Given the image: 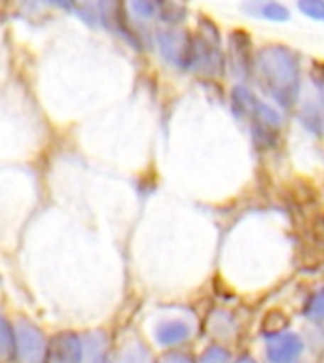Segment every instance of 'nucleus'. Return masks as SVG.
<instances>
[{
    "label": "nucleus",
    "instance_id": "2",
    "mask_svg": "<svg viewBox=\"0 0 324 363\" xmlns=\"http://www.w3.org/2000/svg\"><path fill=\"white\" fill-rule=\"evenodd\" d=\"M230 106L237 121L247 125L250 140L260 150L279 142L284 127V112L266 101L250 84H235L230 89Z\"/></svg>",
    "mask_w": 324,
    "mask_h": 363
},
{
    "label": "nucleus",
    "instance_id": "4",
    "mask_svg": "<svg viewBox=\"0 0 324 363\" xmlns=\"http://www.w3.org/2000/svg\"><path fill=\"white\" fill-rule=\"evenodd\" d=\"M224 51L227 74H232V78L239 84H250L256 55L252 36L244 28H233L224 40Z\"/></svg>",
    "mask_w": 324,
    "mask_h": 363
},
{
    "label": "nucleus",
    "instance_id": "12",
    "mask_svg": "<svg viewBox=\"0 0 324 363\" xmlns=\"http://www.w3.org/2000/svg\"><path fill=\"white\" fill-rule=\"evenodd\" d=\"M0 356L16 357V325L0 316Z\"/></svg>",
    "mask_w": 324,
    "mask_h": 363
},
{
    "label": "nucleus",
    "instance_id": "8",
    "mask_svg": "<svg viewBox=\"0 0 324 363\" xmlns=\"http://www.w3.org/2000/svg\"><path fill=\"white\" fill-rule=\"evenodd\" d=\"M239 11L254 21L284 25L292 19V10L283 0H241Z\"/></svg>",
    "mask_w": 324,
    "mask_h": 363
},
{
    "label": "nucleus",
    "instance_id": "7",
    "mask_svg": "<svg viewBox=\"0 0 324 363\" xmlns=\"http://www.w3.org/2000/svg\"><path fill=\"white\" fill-rule=\"evenodd\" d=\"M195 325L186 316H165L153 323L152 337L156 345L165 350H175L193 339Z\"/></svg>",
    "mask_w": 324,
    "mask_h": 363
},
{
    "label": "nucleus",
    "instance_id": "17",
    "mask_svg": "<svg viewBox=\"0 0 324 363\" xmlns=\"http://www.w3.org/2000/svg\"><path fill=\"white\" fill-rule=\"evenodd\" d=\"M53 6H61V8H67V6H72V0H45Z\"/></svg>",
    "mask_w": 324,
    "mask_h": 363
},
{
    "label": "nucleus",
    "instance_id": "10",
    "mask_svg": "<svg viewBox=\"0 0 324 363\" xmlns=\"http://www.w3.org/2000/svg\"><path fill=\"white\" fill-rule=\"evenodd\" d=\"M209 331L212 337H216V340H220L218 345H224L226 340L235 337V331H237L235 316L224 308H216L209 314Z\"/></svg>",
    "mask_w": 324,
    "mask_h": 363
},
{
    "label": "nucleus",
    "instance_id": "5",
    "mask_svg": "<svg viewBox=\"0 0 324 363\" xmlns=\"http://www.w3.org/2000/svg\"><path fill=\"white\" fill-rule=\"evenodd\" d=\"M48 346L44 331L36 323L19 320L16 323L17 363H48Z\"/></svg>",
    "mask_w": 324,
    "mask_h": 363
},
{
    "label": "nucleus",
    "instance_id": "1",
    "mask_svg": "<svg viewBox=\"0 0 324 363\" xmlns=\"http://www.w3.org/2000/svg\"><path fill=\"white\" fill-rule=\"evenodd\" d=\"M303 79V59L290 45L269 42L256 48L250 85L273 106L294 112Z\"/></svg>",
    "mask_w": 324,
    "mask_h": 363
},
{
    "label": "nucleus",
    "instance_id": "13",
    "mask_svg": "<svg viewBox=\"0 0 324 363\" xmlns=\"http://www.w3.org/2000/svg\"><path fill=\"white\" fill-rule=\"evenodd\" d=\"M296 11L309 21L324 25V0H296Z\"/></svg>",
    "mask_w": 324,
    "mask_h": 363
},
{
    "label": "nucleus",
    "instance_id": "3",
    "mask_svg": "<svg viewBox=\"0 0 324 363\" xmlns=\"http://www.w3.org/2000/svg\"><path fill=\"white\" fill-rule=\"evenodd\" d=\"M153 50L165 67L180 74H190L193 53V33L184 27H158L153 30Z\"/></svg>",
    "mask_w": 324,
    "mask_h": 363
},
{
    "label": "nucleus",
    "instance_id": "14",
    "mask_svg": "<svg viewBox=\"0 0 324 363\" xmlns=\"http://www.w3.org/2000/svg\"><path fill=\"white\" fill-rule=\"evenodd\" d=\"M195 363H233L232 352L227 350L224 345H210L201 356L195 359Z\"/></svg>",
    "mask_w": 324,
    "mask_h": 363
},
{
    "label": "nucleus",
    "instance_id": "15",
    "mask_svg": "<svg viewBox=\"0 0 324 363\" xmlns=\"http://www.w3.org/2000/svg\"><path fill=\"white\" fill-rule=\"evenodd\" d=\"M156 363H195V359L188 352L175 348V350H167L165 354H161Z\"/></svg>",
    "mask_w": 324,
    "mask_h": 363
},
{
    "label": "nucleus",
    "instance_id": "11",
    "mask_svg": "<svg viewBox=\"0 0 324 363\" xmlns=\"http://www.w3.org/2000/svg\"><path fill=\"white\" fill-rule=\"evenodd\" d=\"M303 316L318 328H324V286L309 294L303 303Z\"/></svg>",
    "mask_w": 324,
    "mask_h": 363
},
{
    "label": "nucleus",
    "instance_id": "9",
    "mask_svg": "<svg viewBox=\"0 0 324 363\" xmlns=\"http://www.w3.org/2000/svg\"><path fill=\"white\" fill-rule=\"evenodd\" d=\"M84 339L74 331L57 333L48 346V363H84Z\"/></svg>",
    "mask_w": 324,
    "mask_h": 363
},
{
    "label": "nucleus",
    "instance_id": "6",
    "mask_svg": "<svg viewBox=\"0 0 324 363\" xmlns=\"http://www.w3.org/2000/svg\"><path fill=\"white\" fill-rule=\"evenodd\" d=\"M306 352V340L290 329H277L266 335L264 356L267 363H298Z\"/></svg>",
    "mask_w": 324,
    "mask_h": 363
},
{
    "label": "nucleus",
    "instance_id": "16",
    "mask_svg": "<svg viewBox=\"0 0 324 363\" xmlns=\"http://www.w3.org/2000/svg\"><path fill=\"white\" fill-rule=\"evenodd\" d=\"M233 363H258L254 357L250 356V354H243V356H239L233 359Z\"/></svg>",
    "mask_w": 324,
    "mask_h": 363
}]
</instances>
